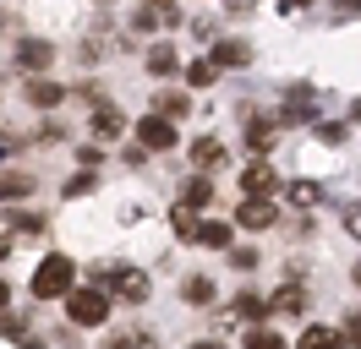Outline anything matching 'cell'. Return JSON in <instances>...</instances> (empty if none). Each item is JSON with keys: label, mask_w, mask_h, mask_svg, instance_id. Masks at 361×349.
I'll return each instance as SVG.
<instances>
[{"label": "cell", "mask_w": 361, "mask_h": 349, "mask_svg": "<svg viewBox=\"0 0 361 349\" xmlns=\"http://www.w3.org/2000/svg\"><path fill=\"white\" fill-rule=\"evenodd\" d=\"M186 300L208 305V300H214V284H208V279H186Z\"/></svg>", "instance_id": "d4e9b609"}, {"label": "cell", "mask_w": 361, "mask_h": 349, "mask_svg": "<svg viewBox=\"0 0 361 349\" xmlns=\"http://www.w3.org/2000/svg\"><path fill=\"white\" fill-rule=\"evenodd\" d=\"M235 317H263V300H257V295H241V300H235Z\"/></svg>", "instance_id": "4316f807"}, {"label": "cell", "mask_w": 361, "mask_h": 349, "mask_svg": "<svg viewBox=\"0 0 361 349\" xmlns=\"http://www.w3.org/2000/svg\"><path fill=\"white\" fill-rule=\"evenodd\" d=\"M148 11H154V22H176V17H180L176 0H148Z\"/></svg>", "instance_id": "484cf974"}, {"label": "cell", "mask_w": 361, "mask_h": 349, "mask_svg": "<svg viewBox=\"0 0 361 349\" xmlns=\"http://www.w3.org/2000/svg\"><path fill=\"white\" fill-rule=\"evenodd\" d=\"M225 158V142L219 137H203V142H192V164H219Z\"/></svg>", "instance_id": "9a60e30c"}, {"label": "cell", "mask_w": 361, "mask_h": 349, "mask_svg": "<svg viewBox=\"0 0 361 349\" xmlns=\"http://www.w3.org/2000/svg\"><path fill=\"white\" fill-rule=\"evenodd\" d=\"M110 349H142V338H110Z\"/></svg>", "instance_id": "1f68e13d"}, {"label": "cell", "mask_w": 361, "mask_h": 349, "mask_svg": "<svg viewBox=\"0 0 361 349\" xmlns=\"http://www.w3.org/2000/svg\"><path fill=\"white\" fill-rule=\"evenodd\" d=\"M176 49H170V44H154V49H148V71H159V77H170V71H176Z\"/></svg>", "instance_id": "2e32d148"}, {"label": "cell", "mask_w": 361, "mask_h": 349, "mask_svg": "<svg viewBox=\"0 0 361 349\" xmlns=\"http://www.w3.org/2000/svg\"><path fill=\"white\" fill-rule=\"evenodd\" d=\"M6 257H11V240H6V235H0V262H6Z\"/></svg>", "instance_id": "836d02e7"}, {"label": "cell", "mask_w": 361, "mask_h": 349, "mask_svg": "<svg viewBox=\"0 0 361 349\" xmlns=\"http://www.w3.org/2000/svg\"><path fill=\"white\" fill-rule=\"evenodd\" d=\"M247 349H285V338L269 333V327H252V333H247Z\"/></svg>", "instance_id": "44dd1931"}, {"label": "cell", "mask_w": 361, "mask_h": 349, "mask_svg": "<svg viewBox=\"0 0 361 349\" xmlns=\"http://www.w3.org/2000/svg\"><path fill=\"white\" fill-rule=\"evenodd\" d=\"M274 311H279V317H301V311H307V289H301V284H285V289L274 295Z\"/></svg>", "instance_id": "9c48e42d"}, {"label": "cell", "mask_w": 361, "mask_h": 349, "mask_svg": "<svg viewBox=\"0 0 361 349\" xmlns=\"http://www.w3.org/2000/svg\"><path fill=\"white\" fill-rule=\"evenodd\" d=\"M23 99H27V104H39V109H55L61 99H66V87H61V82H49V77H33Z\"/></svg>", "instance_id": "8992f818"}, {"label": "cell", "mask_w": 361, "mask_h": 349, "mask_svg": "<svg viewBox=\"0 0 361 349\" xmlns=\"http://www.w3.org/2000/svg\"><path fill=\"white\" fill-rule=\"evenodd\" d=\"M192 349H219V344H192Z\"/></svg>", "instance_id": "e575fe53"}, {"label": "cell", "mask_w": 361, "mask_h": 349, "mask_svg": "<svg viewBox=\"0 0 361 349\" xmlns=\"http://www.w3.org/2000/svg\"><path fill=\"white\" fill-rule=\"evenodd\" d=\"M66 317L77 327H99L110 317V295L104 289H66Z\"/></svg>", "instance_id": "6da1fadb"}, {"label": "cell", "mask_w": 361, "mask_h": 349, "mask_svg": "<svg viewBox=\"0 0 361 349\" xmlns=\"http://www.w3.org/2000/svg\"><path fill=\"white\" fill-rule=\"evenodd\" d=\"M71 279H77V267H71V257H44L39 262V273H33V295L39 300H55V295H66Z\"/></svg>", "instance_id": "7a4b0ae2"}, {"label": "cell", "mask_w": 361, "mask_h": 349, "mask_svg": "<svg viewBox=\"0 0 361 349\" xmlns=\"http://www.w3.org/2000/svg\"><path fill=\"white\" fill-rule=\"evenodd\" d=\"M82 191H93V174H71V180H66V196H82Z\"/></svg>", "instance_id": "83f0119b"}, {"label": "cell", "mask_w": 361, "mask_h": 349, "mask_svg": "<svg viewBox=\"0 0 361 349\" xmlns=\"http://www.w3.org/2000/svg\"><path fill=\"white\" fill-rule=\"evenodd\" d=\"M307 6H312V0H279V11H285V17H295V11H307Z\"/></svg>", "instance_id": "4dcf8cb0"}, {"label": "cell", "mask_w": 361, "mask_h": 349, "mask_svg": "<svg viewBox=\"0 0 361 349\" xmlns=\"http://www.w3.org/2000/svg\"><path fill=\"white\" fill-rule=\"evenodd\" d=\"M345 344L361 349V317H350V322H345Z\"/></svg>", "instance_id": "f1b7e54d"}, {"label": "cell", "mask_w": 361, "mask_h": 349, "mask_svg": "<svg viewBox=\"0 0 361 349\" xmlns=\"http://www.w3.org/2000/svg\"><path fill=\"white\" fill-rule=\"evenodd\" d=\"M252 61V49L241 39H225V44H214V65H247Z\"/></svg>", "instance_id": "30bf717a"}, {"label": "cell", "mask_w": 361, "mask_h": 349, "mask_svg": "<svg viewBox=\"0 0 361 349\" xmlns=\"http://www.w3.org/2000/svg\"><path fill=\"white\" fill-rule=\"evenodd\" d=\"M33 191V174H0V202H17Z\"/></svg>", "instance_id": "5bb4252c"}, {"label": "cell", "mask_w": 361, "mask_h": 349, "mask_svg": "<svg viewBox=\"0 0 361 349\" xmlns=\"http://www.w3.org/2000/svg\"><path fill=\"white\" fill-rule=\"evenodd\" d=\"M356 284H361V262H356Z\"/></svg>", "instance_id": "d590c367"}, {"label": "cell", "mask_w": 361, "mask_h": 349, "mask_svg": "<svg viewBox=\"0 0 361 349\" xmlns=\"http://www.w3.org/2000/svg\"><path fill=\"white\" fill-rule=\"evenodd\" d=\"M6 305H11V289H6V279H0V311H6Z\"/></svg>", "instance_id": "d6a6232c"}, {"label": "cell", "mask_w": 361, "mask_h": 349, "mask_svg": "<svg viewBox=\"0 0 361 349\" xmlns=\"http://www.w3.org/2000/svg\"><path fill=\"white\" fill-rule=\"evenodd\" d=\"M186 82L208 87V82H214V61H192V65H186Z\"/></svg>", "instance_id": "603a6c76"}, {"label": "cell", "mask_w": 361, "mask_h": 349, "mask_svg": "<svg viewBox=\"0 0 361 349\" xmlns=\"http://www.w3.org/2000/svg\"><path fill=\"white\" fill-rule=\"evenodd\" d=\"M49 61H55V49H49L44 39H23L17 44V65H23V71H44Z\"/></svg>", "instance_id": "5b68a950"}, {"label": "cell", "mask_w": 361, "mask_h": 349, "mask_svg": "<svg viewBox=\"0 0 361 349\" xmlns=\"http://www.w3.org/2000/svg\"><path fill=\"white\" fill-rule=\"evenodd\" d=\"M186 93H159V115H164V120H176V115H186Z\"/></svg>", "instance_id": "d6986e66"}, {"label": "cell", "mask_w": 361, "mask_h": 349, "mask_svg": "<svg viewBox=\"0 0 361 349\" xmlns=\"http://www.w3.org/2000/svg\"><path fill=\"white\" fill-rule=\"evenodd\" d=\"M170 224H176V235H180V240L197 235V218H192V208H176V213H170Z\"/></svg>", "instance_id": "7402d4cb"}, {"label": "cell", "mask_w": 361, "mask_h": 349, "mask_svg": "<svg viewBox=\"0 0 361 349\" xmlns=\"http://www.w3.org/2000/svg\"><path fill=\"white\" fill-rule=\"evenodd\" d=\"M235 224H241V229H269L274 224V202L269 196H247V202L235 208Z\"/></svg>", "instance_id": "3957f363"}, {"label": "cell", "mask_w": 361, "mask_h": 349, "mask_svg": "<svg viewBox=\"0 0 361 349\" xmlns=\"http://www.w3.org/2000/svg\"><path fill=\"white\" fill-rule=\"evenodd\" d=\"M121 131H126L121 109H110V104H93V137H99V142H110V137H121Z\"/></svg>", "instance_id": "52a82bcc"}, {"label": "cell", "mask_w": 361, "mask_h": 349, "mask_svg": "<svg viewBox=\"0 0 361 349\" xmlns=\"http://www.w3.org/2000/svg\"><path fill=\"white\" fill-rule=\"evenodd\" d=\"M99 6H110V0H99Z\"/></svg>", "instance_id": "8d00e7d4"}, {"label": "cell", "mask_w": 361, "mask_h": 349, "mask_svg": "<svg viewBox=\"0 0 361 349\" xmlns=\"http://www.w3.org/2000/svg\"><path fill=\"white\" fill-rule=\"evenodd\" d=\"M241 186H247V196H274V186H279V174H274L269 164H252V170L241 174Z\"/></svg>", "instance_id": "ba28073f"}, {"label": "cell", "mask_w": 361, "mask_h": 349, "mask_svg": "<svg viewBox=\"0 0 361 349\" xmlns=\"http://www.w3.org/2000/svg\"><path fill=\"white\" fill-rule=\"evenodd\" d=\"M197 246H208V251H225L230 246V224H197Z\"/></svg>", "instance_id": "7c38bea8"}, {"label": "cell", "mask_w": 361, "mask_h": 349, "mask_svg": "<svg viewBox=\"0 0 361 349\" xmlns=\"http://www.w3.org/2000/svg\"><path fill=\"white\" fill-rule=\"evenodd\" d=\"M290 202H295V208H317V202H323V186H317V180H295Z\"/></svg>", "instance_id": "e0dca14e"}, {"label": "cell", "mask_w": 361, "mask_h": 349, "mask_svg": "<svg viewBox=\"0 0 361 349\" xmlns=\"http://www.w3.org/2000/svg\"><path fill=\"white\" fill-rule=\"evenodd\" d=\"M339 338L334 333H329V327H307V333H301V349H334Z\"/></svg>", "instance_id": "ffe728a7"}, {"label": "cell", "mask_w": 361, "mask_h": 349, "mask_svg": "<svg viewBox=\"0 0 361 349\" xmlns=\"http://www.w3.org/2000/svg\"><path fill=\"white\" fill-rule=\"evenodd\" d=\"M208 202H214V180H192V186H186V202H180V208H208Z\"/></svg>", "instance_id": "ac0fdd59"}, {"label": "cell", "mask_w": 361, "mask_h": 349, "mask_svg": "<svg viewBox=\"0 0 361 349\" xmlns=\"http://www.w3.org/2000/svg\"><path fill=\"white\" fill-rule=\"evenodd\" d=\"M345 229H350V235L361 240V208H345Z\"/></svg>", "instance_id": "f546056e"}, {"label": "cell", "mask_w": 361, "mask_h": 349, "mask_svg": "<svg viewBox=\"0 0 361 349\" xmlns=\"http://www.w3.org/2000/svg\"><path fill=\"white\" fill-rule=\"evenodd\" d=\"M312 115H317V99H307V87H295L285 99V120H312Z\"/></svg>", "instance_id": "8fae6325"}, {"label": "cell", "mask_w": 361, "mask_h": 349, "mask_svg": "<svg viewBox=\"0 0 361 349\" xmlns=\"http://www.w3.org/2000/svg\"><path fill=\"white\" fill-rule=\"evenodd\" d=\"M274 142H279V137H274V120H252L247 126V148L252 153H269Z\"/></svg>", "instance_id": "4fadbf2b"}, {"label": "cell", "mask_w": 361, "mask_h": 349, "mask_svg": "<svg viewBox=\"0 0 361 349\" xmlns=\"http://www.w3.org/2000/svg\"><path fill=\"white\" fill-rule=\"evenodd\" d=\"M6 224H17L23 235H39V229H44V218H39V213H6Z\"/></svg>", "instance_id": "cb8c5ba5"}, {"label": "cell", "mask_w": 361, "mask_h": 349, "mask_svg": "<svg viewBox=\"0 0 361 349\" xmlns=\"http://www.w3.org/2000/svg\"><path fill=\"white\" fill-rule=\"evenodd\" d=\"M137 137H142V148H170V142H176V126H170L164 115H148V120H137Z\"/></svg>", "instance_id": "277c9868"}]
</instances>
